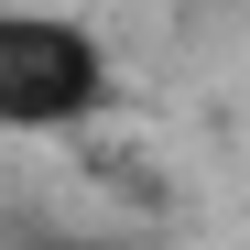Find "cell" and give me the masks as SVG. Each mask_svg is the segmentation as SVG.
<instances>
[{
	"label": "cell",
	"mask_w": 250,
	"mask_h": 250,
	"mask_svg": "<svg viewBox=\"0 0 250 250\" xmlns=\"http://www.w3.org/2000/svg\"><path fill=\"white\" fill-rule=\"evenodd\" d=\"M109 98V44L65 11H11L0 0V131L44 142V131H76L98 120Z\"/></svg>",
	"instance_id": "1"
},
{
	"label": "cell",
	"mask_w": 250,
	"mask_h": 250,
	"mask_svg": "<svg viewBox=\"0 0 250 250\" xmlns=\"http://www.w3.org/2000/svg\"><path fill=\"white\" fill-rule=\"evenodd\" d=\"M44 250H98V239H44Z\"/></svg>",
	"instance_id": "2"
}]
</instances>
